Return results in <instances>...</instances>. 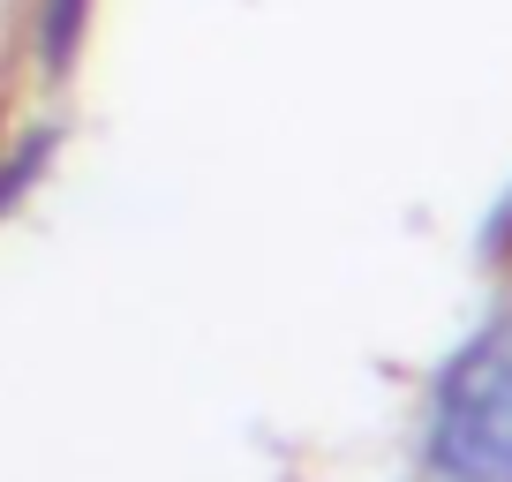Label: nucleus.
<instances>
[{
	"label": "nucleus",
	"mask_w": 512,
	"mask_h": 482,
	"mask_svg": "<svg viewBox=\"0 0 512 482\" xmlns=\"http://www.w3.org/2000/svg\"><path fill=\"white\" fill-rule=\"evenodd\" d=\"M83 8L91 0H46V68H61L83 38Z\"/></svg>",
	"instance_id": "f03ea898"
},
{
	"label": "nucleus",
	"mask_w": 512,
	"mask_h": 482,
	"mask_svg": "<svg viewBox=\"0 0 512 482\" xmlns=\"http://www.w3.org/2000/svg\"><path fill=\"white\" fill-rule=\"evenodd\" d=\"M430 460L445 482H512V309L445 362L430 400Z\"/></svg>",
	"instance_id": "f257e3e1"
}]
</instances>
